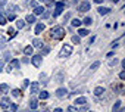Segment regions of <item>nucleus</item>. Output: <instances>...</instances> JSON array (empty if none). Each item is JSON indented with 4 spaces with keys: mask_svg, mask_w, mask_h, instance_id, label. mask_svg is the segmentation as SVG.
<instances>
[{
    "mask_svg": "<svg viewBox=\"0 0 125 112\" xmlns=\"http://www.w3.org/2000/svg\"><path fill=\"white\" fill-rule=\"evenodd\" d=\"M118 44H119V40H115V41H113L110 46H112V47H118Z\"/></svg>",
    "mask_w": 125,
    "mask_h": 112,
    "instance_id": "nucleus-34",
    "label": "nucleus"
},
{
    "mask_svg": "<svg viewBox=\"0 0 125 112\" xmlns=\"http://www.w3.org/2000/svg\"><path fill=\"white\" fill-rule=\"evenodd\" d=\"M44 11H46V9H44L43 6H37V8L34 9V16H35V15H43Z\"/></svg>",
    "mask_w": 125,
    "mask_h": 112,
    "instance_id": "nucleus-11",
    "label": "nucleus"
},
{
    "mask_svg": "<svg viewBox=\"0 0 125 112\" xmlns=\"http://www.w3.org/2000/svg\"><path fill=\"white\" fill-rule=\"evenodd\" d=\"M30 6H31V8H37V2H31Z\"/></svg>",
    "mask_w": 125,
    "mask_h": 112,
    "instance_id": "nucleus-44",
    "label": "nucleus"
},
{
    "mask_svg": "<svg viewBox=\"0 0 125 112\" xmlns=\"http://www.w3.org/2000/svg\"><path fill=\"white\" fill-rule=\"evenodd\" d=\"M31 62H32V65H34L35 68H40V67H41V62H43V58H41L40 55L32 56V58H31Z\"/></svg>",
    "mask_w": 125,
    "mask_h": 112,
    "instance_id": "nucleus-4",
    "label": "nucleus"
},
{
    "mask_svg": "<svg viewBox=\"0 0 125 112\" xmlns=\"http://www.w3.org/2000/svg\"><path fill=\"white\" fill-rule=\"evenodd\" d=\"M46 3H47V6H53V5H54L53 0H46Z\"/></svg>",
    "mask_w": 125,
    "mask_h": 112,
    "instance_id": "nucleus-35",
    "label": "nucleus"
},
{
    "mask_svg": "<svg viewBox=\"0 0 125 112\" xmlns=\"http://www.w3.org/2000/svg\"><path fill=\"white\" fill-rule=\"evenodd\" d=\"M65 34H66V31L63 30V27H53L52 31H50V35H52V38H54V40L63 38Z\"/></svg>",
    "mask_w": 125,
    "mask_h": 112,
    "instance_id": "nucleus-1",
    "label": "nucleus"
},
{
    "mask_svg": "<svg viewBox=\"0 0 125 112\" xmlns=\"http://www.w3.org/2000/svg\"><path fill=\"white\" fill-rule=\"evenodd\" d=\"M53 112H63V111H62V109H60V108H56V109H54V111H53Z\"/></svg>",
    "mask_w": 125,
    "mask_h": 112,
    "instance_id": "nucleus-47",
    "label": "nucleus"
},
{
    "mask_svg": "<svg viewBox=\"0 0 125 112\" xmlns=\"http://www.w3.org/2000/svg\"><path fill=\"white\" fill-rule=\"evenodd\" d=\"M37 105H38V103H37V100H35V99H31V100H30V108H31V109H35V108H37Z\"/></svg>",
    "mask_w": 125,
    "mask_h": 112,
    "instance_id": "nucleus-21",
    "label": "nucleus"
},
{
    "mask_svg": "<svg viewBox=\"0 0 125 112\" xmlns=\"http://www.w3.org/2000/svg\"><path fill=\"white\" fill-rule=\"evenodd\" d=\"M71 53H72V46H71V44H65L63 47L60 49L59 56H60V58H66V56H69Z\"/></svg>",
    "mask_w": 125,
    "mask_h": 112,
    "instance_id": "nucleus-2",
    "label": "nucleus"
},
{
    "mask_svg": "<svg viewBox=\"0 0 125 112\" xmlns=\"http://www.w3.org/2000/svg\"><path fill=\"white\" fill-rule=\"evenodd\" d=\"M75 103H77V106H78V105H85V103H87V99L83 97V96H81V97H77Z\"/></svg>",
    "mask_w": 125,
    "mask_h": 112,
    "instance_id": "nucleus-15",
    "label": "nucleus"
},
{
    "mask_svg": "<svg viewBox=\"0 0 125 112\" xmlns=\"http://www.w3.org/2000/svg\"><path fill=\"white\" fill-rule=\"evenodd\" d=\"M38 2H43V3H44V2H46V0H38Z\"/></svg>",
    "mask_w": 125,
    "mask_h": 112,
    "instance_id": "nucleus-50",
    "label": "nucleus"
},
{
    "mask_svg": "<svg viewBox=\"0 0 125 112\" xmlns=\"http://www.w3.org/2000/svg\"><path fill=\"white\" fill-rule=\"evenodd\" d=\"M0 106H2L3 109H6V108H9V106H10V100H9L8 97H3L2 100H0Z\"/></svg>",
    "mask_w": 125,
    "mask_h": 112,
    "instance_id": "nucleus-7",
    "label": "nucleus"
},
{
    "mask_svg": "<svg viewBox=\"0 0 125 112\" xmlns=\"http://www.w3.org/2000/svg\"><path fill=\"white\" fill-rule=\"evenodd\" d=\"M71 24H72V27H80V25H81V21L77 18V19H72V22H71Z\"/></svg>",
    "mask_w": 125,
    "mask_h": 112,
    "instance_id": "nucleus-26",
    "label": "nucleus"
},
{
    "mask_svg": "<svg viewBox=\"0 0 125 112\" xmlns=\"http://www.w3.org/2000/svg\"><path fill=\"white\" fill-rule=\"evenodd\" d=\"M112 2H113V3H118V2H119V0H112Z\"/></svg>",
    "mask_w": 125,
    "mask_h": 112,
    "instance_id": "nucleus-49",
    "label": "nucleus"
},
{
    "mask_svg": "<svg viewBox=\"0 0 125 112\" xmlns=\"http://www.w3.org/2000/svg\"><path fill=\"white\" fill-rule=\"evenodd\" d=\"M99 67H100V62H94V64H93V65L90 67V69H91V71H96V69H97Z\"/></svg>",
    "mask_w": 125,
    "mask_h": 112,
    "instance_id": "nucleus-29",
    "label": "nucleus"
},
{
    "mask_svg": "<svg viewBox=\"0 0 125 112\" xmlns=\"http://www.w3.org/2000/svg\"><path fill=\"white\" fill-rule=\"evenodd\" d=\"M47 97H49V93L47 91H40V99L41 100H46Z\"/></svg>",
    "mask_w": 125,
    "mask_h": 112,
    "instance_id": "nucleus-23",
    "label": "nucleus"
},
{
    "mask_svg": "<svg viewBox=\"0 0 125 112\" xmlns=\"http://www.w3.org/2000/svg\"><path fill=\"white\" fill-rule=\"evenodd\" d=\"M3 65H5V61H0V72H2V69H3Z\"/></svg>",
    "mask_w": 125,
    "mask_h": 112,
    "instance_id": "nucleus-43",
    "label": "nucleus"
},
{
    "mask_svg": "<svg viewBox=\"0 0 125 112\" xmlns=\"http://www.w3.org/2000/svg\"><path fill=\"white\" fill-rule=\"evenodd\" d=\"M5 41H6V38L3 35H0V43H5Z\"/></svg>",
    "mask_w": 125,
    "mask_h": 112,
    "instance_id": "nucleus-45",
    "label": "nucleus"
},
{
    "mask_svg": "<svg viewBox=\"0 0 125 112\" xmlns=\"http://www.w3.org/2000/svg\"><path fill=\"white\" fill-rule=\"evenodd\" d=\"M49 15H50L49 12H43V19H47V18H49Z\"/></svg>",
    "mask_w": 125,
    "mask_h": 112,
    "instance_id": "nucleus-36",
    "label": "nucleus"
},
{
    "mask_svg": "<svg viewBox=\"0 0 125 112\" xmlns=\"http://www.w3.org/2000/svg\"><path fill=\"white\" fill-rule=\"evenodd\" d=\"M10 109H12V111H16V109H18V106H16L15 103H10Z\"/></svg>",
    "mask_w": 125,
    "mask_h": 112,
    "instance_id": "nucleus-40",
    "label": "nucleus"
},
{
    "mask_svg": "<svg viewBox=\"0 0 125 112\" xmlns=\"http://www.w3.org/2000/svg\"><path fill=\"white\" fill-rule=\"evenodd\" d=\"M3 56H5V59H3V61H8V59L10 58V53H9V52H6V53H5Z\"/></svg>",
    "mask_w": 125,
    "mask_h": 112,
    "instance_id": "nucleus-33",
    "label": "nucleus"
},
{
    "mask_svg": "<svg viewBox=\"0 0 125 112\" xmlns=\"http://www.w3.org/2000/svg\"><path fill=\"white\" fill-rule=\"evenodd\" d=\"M56 96H57V97L66 96V89H57V90H56Z\"/></svg>",
    "mask_w": 125,
    "mask_h": 112,
    "instance_id": "nucleus-8",
    "label": "nucleus"
},
{
    "mask_svg": "<svg viewBox=\"0 0 125 112\" xmlns=\"http://www.w3.org/2000/svg\"><path fill=\"white\" fill-rule=\"evenodd\" d=\"M81 22H84L85 25H91V22H93V19H91L90 16H87V18H84V21H81Z\"/></svg>",
    "mask_w": 125,
    "mask_h": 112,
    "instance_id": "nucleus-25",
    "label": "nucleus"
},
{
    "mask_svg": "<svg viewBox=\"0 0 125 112\" xmlns=\"http://www.w3.org/2000/svg\"><path fill=\"white\" fill-rule=\"evenodd\" d=\"M24 25H25V22H24L22 19H18V21H16V28L22 30V28H24Z\"/></svg>",
    "mask_w": 125,
    "mask_h": 112,
    "instance_id": "nucleus-19",
    "label": "nucleus"
},
{
    "mask_svg": "<svg viewBox=\"0 0 125 112\" xmlns=\"http://www.w3.org/2000/svg\"><path fill=\"white\" fill-rule=\"evenodd\" d=\"M9 91V86L8 84H0V93H8Z\"/></svg>",
    "mask_w": 125,
    "mask_h": 112,
    "instance_id": "nucleus-17",
    "label": "nucleus"
},
{
    "mask_svg": "<svg viewBox=\"0 0 125 112\" xmlns=\"http://www.w3.org/2000/svg\"><path fill=\"white\" fill-rule=\"evenodd\" d=\"M49 52H50V49H49V47H44V49H41V52H40V56L43 58V56H44V55H47Z\"/></svg>",
    "mask_w": 125,
    "mask_h": 112,
    "instance_id": "nucleus-24",
    "label": "nucleus"
},
{
    "mask_svg": "<svg viewBox=\"0 0 125 112\" xmlns=\"http://www.w3.org/2000/svg\"><path fill=\"white\" fill-rule=\"evenodd\" d=\"M12 94H13L15 97H21V90H19V89H15V90H12Z\"/></svg>",
    "mask_w": 125,
    "mask_h": 112,
    "instance_id": "nucleus-27",
    "label": "nucleus"
},
{
    "mask_svg": "<svg viewBox=\"0 0 125 112\" xmlns=\"http://www.w3.org/2000/svg\"><path fill=\"white\" fill-rule=\"evenodd\" d=\"M90 8H91V5H90V2H83L80 6H78V9H80V12H87V11H90Z\"/></svg>",
    "mask_w": 125,
    "mask_h": 112,
    "instance_id": "nucleus-6",
    "label": "nucleus"
},
{
    "mask_svg": "<svg viewBox=\"0 0 125 112\" xmlns=\"http://www.w3.org/2000/svg\"><path fill=\"white\" fill-rule=\"evenodd\" d=\"M103 93H104V89L103 87H96L94 89V94L96 96H103Z\"/></svg>",
    "mask_w": 125,
    "mask_h": 112,
    "instance_id": "nucleus-14",
    "label": "nucleus"
},
{
    "mask_svg": "<svg viewBox=\"0 0 125 112\" xmlns=\"http://www.w3.org/2000/svg\"><path fill=\"white\" fill-rule=\"evenodd\" d=\"M8 19H9V21H13V19H15V15H13V13L8 15Z\"/></svg>",
    "mask_w": 125,
    "mask_h": 112,
    "instance_id": "nucleus-37",
    "label": "nucleus"
},
{
    "mask_svg": "<svg viewBox=\"0 0 125 112\" xmlns=\"http://www.w3.org/2000/svg\"><path fill=\"white\" fill-rule=\"evenodd\" d=\"M43 31H44V24H37V25H35V31H34V33H35V34H41Z\"/></svg>",
    "mask_w": 125,
    "mask_h": 112,
    "instance_id": "nucleus-10",
    "label": "nucleus"
},
{
    "mask_svg": "<svg viewBox=\"0 0 125 112\" xmlns=\"http://www.w3.org/2000/svg\"><path fill=\"white\" fill-rule=\"evenodd\" d=\"M6 24V18L3 15H0V25H5Z\"/></svg>",
    "mask_w": 125,
    "mask_h": 112,
    "instance_id": "nucleus-31",
    "label": "nucleus"
},
{
    "mask_svg": "<svg viewBox=\"0 0 125 112\" xmlns=\"http://www.w3.org/2000/svg\"><path fill=\"white\" fill-rule=\"evenodd\" d=\"M32 52H34V49H32L31 46H27V47L24 49V53H25L27 56H32Z\"/></svg>",
    "mask_w": 125,
    "mask_h": 112,
    "instance_id": "nucleus-13",
    "label": "nucleus"
},
{
    "mask_svg": "<svg viewBox=\"0 0 125 112\" xmlns=\"http://www.w3.org/2000/svg\"><path fill=\"white\" fill-rule=\"evenodd\" d=\"M119 78H121V80H125V72H124V71L119 74Z\"/></svg>",
    "mask_w": 125,
    "mask_h": 112,
    "instance_id": "nucleus-41",
    "label": "nucleus"
},
{
    "mask_svg": "<svg viewBox=\"0 0 125 112\" xmlns=\"http://www.w3.org/2000/svg\"><path fill=\"white\" fill-rule=\"evenodd\" d=\"M28 84H30V83H28V80H24V83H22V87L25 89V87H28Z\"/></svg>",
    "mask_w": 125,
    "mask_h": 112,
    "instance_id": "nucleus-39",
    "label": "nucleus"
},
{
    "mask_svg": "<svg viewBox=\"0 0 125 112\" xmlns=\"http://www.w3.org/2000/svg\"><path fill=\"white\" fill-rule=\"evenodd\" d=\"M112 112H125V109L122 108V102H121V100H116V102L113 103Z\"/></svg>",
    "mask_w": 125,
    "mask_h": 112,
    "instance_id": "nucleus-5",
    "label": "nucleus"
},
{
    "mask_svg": "<svg viewBox=\"0 0 125 112\" xmlns=\"http://www.w3.org/2000/svg\"><path fill=\"white\" fill-rule=\"evenodd\" d=\"M65 9V5L62 3V2H59V3H54V12H53V16L56 18V16H59L60 13H62V11Z\"/></svg>",
    "mask_w": 125,
    "mask_h": 112,
    "instance_id": "nucleus-3",
    "label": "nucleus"
},
{
    "mask_svg": "<svg viewBox=\"0 0 125 112\" xmlns=\"http://www.w3.org/2000/svg\"><path fill=\"white\" fill-rule=\"evenodd\" d=\"M8 33H9V35H10V37H13V35H15V30H13V28H9V30H8Z\"/></svg>",
    "mask_w": 125,
    "mask_h": 112,
    "instance_id": "nucleus-32",
    "label": "nucleus"
},
{
    "mask_svg": "<svg viewBox=\"0 0 125 112\" xmlns=\"http://www.w3.org/2000/svg\"><path fill=\"white\" fill-rule=\"evenodd\" d=\"M115 64H118V59H115V58H113V61H110V62H109V65L112 67V65H115Z\"/></svg>",
    "mask_w": 125,
    "mask_h": 112,
    "instance_id": "nucleus-38",
    "label": "nucleus"
},
{
    "mask_svg": "<svg viewBox=\"0 0 125 112\" xmlns=\"http://www.w3.org/2000/svg\"><path fill=\"white\" fill-rule=\"evenodd\" d=\"M6 71H8V72H10V71H12V67H10V65H8V67H6Z\"/></svg>",
    "mask_w": 125,
    "mask_h": 112,
    "instance_id": "nucleus-46",
    "label": "nucleus"
},
{
    "mask_svg": "<svg viewBox=\"0 0 125 112\" xmlns=\"http://www.w3.org/2000/svg\"><path fill=\"white\" fill-rule=\"evenodd\" d=\"M97 12H99L100 15H107V13L110 12V9H109V8H103V6H100V8L97 9Z\"/></svg>",
    "mask_w": 125,
    "mask_h": 112,
    "instance_id": "nucleus-9",
    "label": "nucleus"
},
{
    "mask_svg": "<svg viewBox=\"0 0 125 112\" xmlns=\"http://www.w3.org/2000/svg\"><path fill=\"white\" fill-rule=\"evenodd\" d=\"M32 44H34V47H41V46H43V40L34 38V40H32Z\"/></svg>",
    "mask_w": 125,
    "mask_h": 112,
    "instance_id": "nucleus-16",
    "label": "nucleus"
},
{
    "mask_svg": "<svg viewBox=\"0 0 125 112\" xmlns=\"http://www.w3.org/2000/svg\"><path fill=\"white\" fill-rule=\"evenodd\" d=\"M80 35H72V43H75V44H80Z\"/></svg>",
    "mask_w": 125,
    "mask_h": 112,
    "instance_id": "nucleus-28",
    "label": "nucleus"
},
{
    "mask_svg": "<svg viewBox=\"0 0 125 112\" xmlns=\"http://www.w3.org/2000/svg\"><path fill=\"white\" fill-rule=\"evenodd\" d=\"M12 68H18V67H21V62L18 61V59H13L12 61V65H10Z\"/></svg>",
    "mask_w": 125,
    "mask_h": 112,
    "instance_id": "nucleus-22",
    "label": "nucleus"
},
{
    "mask_svg": "<svg viewBox=\"0 0 125 112\" xmlns=\"http://www.w3.org/2000/svg\"><path fill=\"white\" fill-rule=\"evenodd\" d=\"M62 2H66V0H62Z\"/></svg>",
    "mask_w": 125,
    "mask_h": 112,
    "instance_id": "nucleus-51",
    "label": "nucleus"
},
{
    "mask_svg": "<svg viewBox=\"0 0 125 112\" xmlns=\"http://www.w3.org/2000/svg\"><path fill=\"white\" fill-rule=\"evenodd\" d=\"M78 34H80V37H84V35H87V34H88V30L81 28V30H78Z\"/></svg>",
    "mask_w": 125,
    "mask_h": 112,
    "instance_id": "nucleus-20",
    "label": "nucleus"
},
{
    "mask_svg": "<svg viewBox=\"0 0 125 112\" xmlns=\"http://www.w3.org/2000/svg\"><path fill=\"white\" fill-rule=\"evenodd\" d=\"M96 3H103V0H94Z\"/></svg>",
    "mask_w": 125,
    "mask_h": 112,
    "instance_id": "nucleus-48",
    "label": "nucleus"
},
{
    "mask_svg": "<svg viewBox=\"0 0 125 112\" xmlns=\"http://www.w3.org/2000/svg\"><path fill=\"white\" fill-rule=\"evenodd\" d=\"M3 112H8V111H3Z\"/></svg>",
    "mask_w": 125,
    "mask_h": 112,
    "instance_id": "nucleus-52",
    "label": "nucleus"
},
{
    "mask_svg": "<svg viewBox=\"0 0 125 112\" xmlns=\"http://www.w3.org/2000/svg\"><path fill=\"white\" fill-rule=\"evenodd\" d=\"M32 112H35V111H32Z\"/></svg>",
    "mask_w": 125,
    "mask_h": 112,
    "instance_id": "nucleus-53",
    "label": "nucleus"
},
{
    "mask_svg": "<svg viewBox=\"0 0 125 112\" xmlns=\"http://www.w3.org/2000/svg\"><path fill=\"white\" fill-rule=\"evenodd\" d=\"M75 2H77V0H75Z\"/></svg>",
    "mask_w": 125,
    "mask_h": 112,
    "instance_id": "nucleus-54",
    "label": "nucleus"
},
{
    "mask_svg": "<svg viewBox=\"0 0 125 112\" xmlns=\"http://www.w3.org/2000/svg\"><path fill=\"white\" fill-rule=\"evenodd\" d=\"M25 21H27L28 24H34V22H35V16H34V15H28V16L25 18Z\"/></svg>",
    "mask_w": 125,
    "mask_h": 112,
    "instance_id": "nucleus-18",
    "label": "nucleus"
},
{
    "mask_svg": "<svg viewBox=\"0 0 125 112\" xmlns=\"http://www.w3.org/2000/svg\"><path fill=\"white\" fill-rule=\"evenodd\" d=\"M6 5V0H0V9H2V6Z\"/></svg>",
    "mask_w": 125,
    "mask_h": 112,
    "instance_id": "nucleus-42",
    "label": "nucleus"
},
{
    "mask_svg": "<svg viewBox=\"0 0 125 112\" xmlns=\"http://www.w3.org/2000/svg\"><path fill=\"white\" fill-rule=\"evenodd\" d=\"M38 87H40V86H38V83H31L30 91H31V93H37V91H38Z\"/></svg>",
    "mask_w": 125,
    "mask_h": 112,
    "instance_id": "nucleus-12",
    "label": "nucleus"
},
{
    "mask_svg": "<svg viewBox=\"0 0 125 112\" xmlns=\"http://www.w3.org/2000/svg\"><path fill=\"white\" fill-rule=\"evenodd\" d=\"M68 112H80V109L75 106H68Z\"/></svg>",
    "mask_w": 125,
    "mask_h": 112,
    "instance_id": "nucleus-30",
    "label": "nucleus"
}]
</instances>
